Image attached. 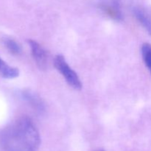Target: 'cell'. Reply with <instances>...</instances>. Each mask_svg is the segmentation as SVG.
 Segmentation results:
<instances>
[{"mask_svg": "<svg viewBox=\"0 0 151 151\" xmlns=\"http://www.w3.org/2000/svg\"><path fill=\"white\" fill-rule=\"evenodd\" d=\"M54 66L65 78L66 83L75 90H81L83 85L78 74L69 66L64 57L58 55L54 58Z\"/></svg>", "mask_w": 151, "mask_h": 151, "instance_id": "7a4b0ae2", "label": "cell"}, {"mask_svg": "<svg viewBox=\"0 0 151 151\" xmlns=\"http://www.w3.org/2000/svg\"><path fill=\"white\" fill-rule=\"evenodd\" d=\"M28 44L30 47L32 57L39 69L42 70L47 69L49 63V55L47 52L34 40H28Z\"/></svg>", "mask_w": 151, "mask_h": 151, "instance_id": "3957f363", "label": "cell"}, {"mask_svg": "<svg viewBox=\"0 0 151 151\" xmlns=\"http://www.w3.org/2000/svg\"><path fill=\"white\" fill-rule=\"evenodd\" d=\"M39 133L32 121L21 116L0 131L1 151H38Z\"/></svg>", "mask_w": 151, "mask_h": 151, "instance_id": "6da1fadb", "label": "cell"}, {"mask_svg": "<svg viewBox=\"0 0 151 151\" xmlns=\"http://www.w3.org/2000/svg\"><path fill=\"white\" fill-rule=\"evenodd\" d=\"M142 55L146 66L151 74V44L144 43L142 46Z\"/></svg>", "mask_w": 151, "mask_h": 151, "instance_id": "9c48e42d", "label": "cell"}, {"mask_svg": "<svg viewBox=\"0 0 151 151\" xmlns=\"http://www.w3.org/2000/svg\"><path fill=\"white\" fill-rule=\"evenodd\" d=\"M134 14L143 27L151 35V13L146 9L137 7L134 9Z\"/></svg>", "mask_w": 151, "mask_h": 151, "instance_id": "277c9868", "label": "cell"}, {"mask_svg": "<svg viewBox=\"0 0 151 151\" xmlns=\"http://www.w3.org/2000/svg\"><path fill=\"white\" fill-rule=\"evenodd\" d=\"M2 43L4 47L14 55H19L22 53V49L20 44L11 38H4L2 39Z\"/></svg>", "mask_w": 151, "mask_h": 151, "instance_id": "52a82bcc", "label": "cell"}, {"mask_svg": "<svg viewBox=\"0 0 151 151\" xmlns=\"http://www.w3.org/2000/svg\"><path fill=\"white\" fill-rule=\"evenodd\" d=\"M97 151H105V150H103V149H100V150H97Z\"/></svg>", "mask_w": 151, "mask_h": 151, "instance_id": "30bf717a", "label": "cell"}, {"mask_svg": "<svg viewBox=\"0 0 151 151\" xmlns=\"http://www.w3.org/2000/svg\"><path fill=\"white\" fill-rule=\"evenodd\" d=\"M24 97L26 100H27L28 103L31 104V106H33L35 109L37 110L41 111L44 109V104H43L42 101H41V98L38 97V96L33 92H31L29 91H24L23 93Z\"/></svg>", "mask_w": 151, "mask_h": 151, "instance_id": "ba28073f", "label": "cell"}, {"mask_svg": "<svg viewBox=\"0 0 151 151\" xmlns=\"http://www.w3.org/2000/svg\"><path fill=\"white\" fill-rule=\"evenodd\" d=\"M19 75V71L17 68L7 64L0 57V76L6 79H13Z\"/></svg>", "mask_w": 151, "mask_h": 151, "instance_id": "5b68a950", "label": "cell"}, {"mask_svg": "<svg viewBox=\"0 0 151 151\" xmlns=\"http://www.w3.org/2000/svg\"><path fill=\"white\" fill-rule=\"evenodd\" d=\"M100 8L109 17L114 20L122 21L123 19L122 12H121L119 6L116 3L114 4H103L100 6Z\"/></svg>", "mask_w": 151, "mask_h": 151, "instance_id": "8992f818", "label": "cell"}]
</instances>
